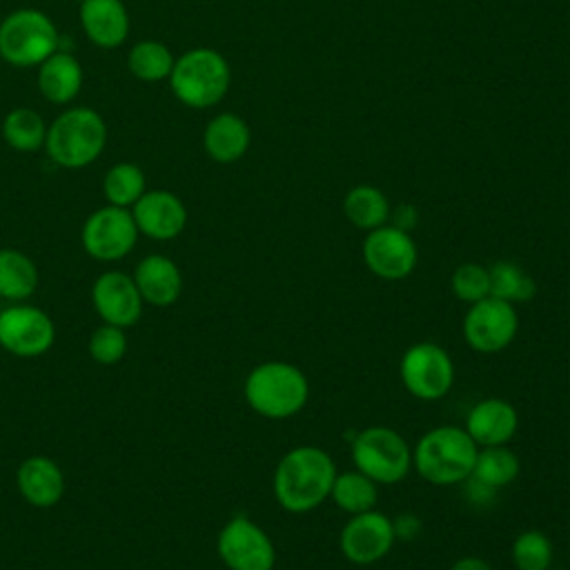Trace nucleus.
Wrapping results in <instances>:
<instances>
[{
  "mask_svg": "<svg viewBox=\"0 0 570 570\" xmlns=\"http://www.w3.org/2000/svg\"><path fill=\"white\" fill-rule=\"evenodd\" d=\"M336 465L316 445H298L283 454L274 472V497L287 512L303 514L318 508L332 492Z\"/></svg>",
  "mask_w": 570,
  "mask_h": 570,
  "instance_id": "nucleus-1",
  "label": "nucleus"
},
{
  "mask_svg": "<svg viewBox=\"0 0 570 570\" xmlns=\"http://www.w3.org/2000/svg\"><path fill=\"white\" fill-rule=\"evenodd\" d=\"M107 122L91 107H69L47 127L45 151L65 169L91 165L107 145Z\"/></svg>",
  "mask_w": 570,
  "mask_h": 570,
  "instance_id": "nucleus-2",
  "label": "nucleus"
},
{
  "mask_svg": "<svg viewBox=\"0 0 570 570\" xmlns=\"http://www.w3.org/2000/svg\"><path fill=\"white\" fill-rule=\"evenodd\" d=\"M476 443L456 425L428 430L412 450V465L434 485H454L470 479L476 461Z\"/></svg>",
  "mask_w": 570,
  "mask_h": 570,
  "instance_id": "nucleus-3",
  "label": "nucleus"
},
{
  "mask_svg": "<svg viewBox=\"0 0 570 570\" xmlns=\"http://www.w3.org/2000/svg\"><path fill=\"white\" fill-rule=\"evenodd\" d=\"M245 401L265 419H287L301 412L309 399L305 374L285 361L256 365L243 385Z\"/></svg>",
  "mask_w": 570,
  "mask_h": 570,
  "instance_id": "nucleus-4",
  "label": "nucleus"
},
{
  "mask_svg": "<svg viewBox=\"0 0 570 570\" xmlns=\"http://www.w3.org/2000/svg\"><path fill=\"white\" fill-rule=\"evenodd\" d=\"M167 80L171 94L183 105L205 109L225 98L232 82V71L223 53L209 47H196L176 58Z\"/></svg>",
  "mask_w": 570,
  "mask_h": 570,
  "instance_id": "nucleus-5",
  "label": "nucleus"
},
{
  "mask_svg": "<svg viewBox=\"0 0 570 570\" xmlns=\"http://www.w3.org/2000/svg\"><path fill=\"white\" fill-rule=\"evenodd\" d=\"M60 49L53 20L40 9H16L0 22V58L13 67H38Z\"/></svg>",
  "mask_w": 570,
  "mask_h": 570,
  "instance_id": "nucleus-6",
  "label": "nucleus"
},
{
  "mask_svg": "<svg viewBox=\"0 0 570 570\" xmlns=\"http://www.w3.org/2000/svg\"><path fill=\"white\" fill-rule=\"evenodd\" d=\"M352 461L372 481L392 485L410 472L412 450L396 430L372 425L354 436Z\"/></svg>",
  "mask_w": 570,
  "mask_h": 570,
  "instance_id": "nucleus-7",
  "label": "nucleus"
},
{
  "mask_svg": "<svg viewBox=\"0 0 570 570\" xmlns=\"http://www.w3.org/2000/svg\"><path fill=\"white\" fill-rule=\"evenodd\" d=\"M138 234L140 232L131 209L105 205L87 216L80 232V243L91 258L100 263H114L125 258L136 247Z\"/></svg>",
  "mask_w": 570,
  "mask_h": 570,
  "instance_id": "nucleus-8",
  "label": "nucleus"
},
{
  "mask_svg": "<svg viewBox=\"0 0 570 570\" xmlns=\"http://www.w3.org/2000/svg\"><path fill=\"white\" fill-rule=\"evenodd\" d=\"M399 372L405 390L421 401L445 396L454 383V363L450 354L430 341L410 345L401 356Z\"/></svg>",
  "mask_w": 570,
  "mask_h": 570,
  "instance_id": "nucleus-9",
  "label": "nucleus"
},
{
  "mask_svg": "<svg viewBox=\"0 0 570 570\" xmlns=\"http://www.w3.org/2000/svg\"><path fill=\"white\" fill-rule=\"evenodd\" d=\"M56 341V325L36 305L13 303L0 312V347L20 358H33Z\"/></svg>",
  "mask_w": 570,
  "mask_h": 570,
  "instance_id": "nucleus-10",
  "label": "nucleus"
},
{
  "mask_svg": "<svg viewBox=\"0 0 570 570\" xmlns=\"http://www.w3.org/2000/svg\"><path fill=\"white\" fill-rule=\"evenodd\" d=\"M216 550L229 570H272L276 563V548L267 532L243 514L223 525Z\"/></svg>",
  "mask_w": 570,
  "mask_h": 570,
  "instance_id": "nucleus-11",
  "label": "nucleus"
},
{
  "mask_svg": "<svg viewBox=\"0 0 570 570\" xmlns=\"http://www.w3.org/2000/svg\"><path fill=\"white\" fill-rule=\"evenodd\" d=\"M519 330L514 305L494 296H485L470 305L463 318L465 343L481 354H497L505 350Z\"/></svg>",
  "mask_w": 570,
  "mask_h": 570,
  "instance_id": "nucleus-12",
  "label": "nucleus"
},
{
  "mask_svg": "<svg viewBox=\"0 0 570 570\" xmlns=\"http://www.w3.org/2000/svg\"><path fill=\"white\" fill-rule=\"evenodd\" d=\"M363 258L372 274L383 281H401L416 267L419 252L410 232L394 225L372 229L363 243Z\"/></svg>",
  "mask_w": 570,
  "mask_h": 570,
  "instance_id": "nucleus-13",
  "label": "nucleus"
},
{
  "mask_svg": "<svg viewBox=\"0 0 570 570\" xmlns=\"http://www.w3.org/2000/svg\"><path fill=\"white\" fill-rule=\"evenodd\" d=\"M394 541L396 534L392 521L376 510H367L352 514V519L343 525L338 548L347 561L356 566H372L392 550Z\"/></svg>",
  "mask_w": 570,
  "mask_h": 570,
  "instance_id": "nucleus-14",
  "label": "nucleus"
},
{
  "mask_svg": "<svg viewBox=\"0 0 570 570\" xmlns=\"http://www.w3.org/2000/svg\"><path fill=\"white\" fill-rule=\"evenodd\" d=\"M91 303L102 323L131 327L142 316V296L134 283V276L109 269L102 272L91 287Z\"/></svg>",
  "mask_w": 570,
  "mask_h": 570,
  "instance_id": "nucleus-15",
  "label": "nucleus"
},
{
  "mask_svg": "<svg viewBox=\"0 0 570 570\" xmlns=\"http://www.w3.org/2000/svg\"><path fill=\"white\" fill-rule=\"evenodd\" d=\"M131 216L142 236L154 240H171L187 225L185 203L167 189H149L134 205Z\"/></svg>",
  "mask_w": 570,
  "mask_h": 570,
  "instance_id": "nucleus-16",
  "label": "nucleus"
},
{
  "mask_svg": "<svg viewBox=\"0 0 570 570\" xmlns=\"http://www.w3.org/2000/svg\"><path fill=\"white\" fill-rule=\"evenodd\" d=\"M80 27L100 49H116L129 36V11L122 0H82Z\"/></svg>",
  "mask_w": 570,
  "mask_h": 570,
  "instance_id": "nucleus-17",
  "label": "nucleus"
},
{
  "mask_svg": "<svg viewBox=\"0 0 570 570\" xmlns=\"http://www.w3.org/2000/svg\"><path fill=\"white\" fill-rule=\"evenodd\" d=\"M519 425L517 410L505 399H483L465 416V432L481 448L505 445Z\"/></svg>",
  "mask_w": 570,
  "mask_h": 570,
  "instance_id": "nucleus-18",
  "label": "nucleus"
},
{
  "mask_svg": "<svg viewBox=\"0 0 570 570\" xmlns=\"http://www.w3.org/2000/svg\"><path fill=\"white\" fill-rule=\"evenodd\" d=\"M18 492L33 508H53L65 494V476L58 463L45 454L24 459L16 472Z\"/></svg>",
  "mask_w": 570,
  "mask_h": 570,
  "instance_id": "nucleus-19",
  "label": "nucleus"
},
{
  "mask_svg": "<svg viewBox=\"0 0 570 570\" xmlns=\"http://www.w3.org/2000/svg\"><path fill=\"white\" fill-rule=\"evenodd\" d=\"M134 283L145 303L167 307L178 301L183 292V274L178 265L163 254L145 256L134 272Z\"/></svg>",
  "mask_w": 570,
  "mask_h": 570,
  "instance_id": "nucleus-20",
  "label": "nucleus"
},
{
  "mask_svg": "<svg viewBox=\"0 0 570 570\" xmlns=\"http://www.w3.org/2000/svg\"><path fill=\"white\" fill-rule=\"evenodd\" d=\"M38 89L53 105H69L82 89V67L69 51H53L38 65Z\"/></svg>",
  "mask_w": 570,
  "mask_h": 570,
  "instance_id": "nucleus-21",
  "label": "nucleus"
},
{
  "mask_svg": "<svg viewBox=\"0 0 570 570\" xmlns=\"http://www.w3.org/2000/svg\"><path fill=\"white\" fill-rule=\"evenodd\" d=\"M249 127L236 114L214 116L203 131V147L207 156L220 165L240 160L249 147Z\"/></svg>",
  "mask_w": 570,
  "mask_h": 570,
  "instance_id": "nucleus-22",
  "label": "nucleus"
},
{
  "mask_svg": "<svg viewBox=\"0 0 570 570\" xmlns=\"http://www.w3.org/2000/svg\"><path fill=\"white\" fill-rule=\"evenodd\" d=\"M38 287V267L20 249H0V296L20 303Z\"/></svg>",
  "mask_w": 570,
  "mask_h": 570,
  "instance_id": "nucleus-23",
  "label": "nucleus"
},
{
  "mask_svg": "<svg viewBox=\"0 0 570 570\" xmlns=\"http://www.w3.org/2000/svg\"><path fill=\"white\" fill-rule=\"evenodd\" d=\"M45 118L31 107H13L2 120V138L16 151H38L47 138Z\"/></svg>",
  "mask_w": 570,
  "mask_h": 570,
  "instance_id": "nucleus-24",
  "label": "nucleus"
},
{
  "mask_svg": "<svg viewBox=\"0 0 570 570\" xmlns=\"http://www.w3.org/2000/svg\"><path fill=\"white\" fill-rule=\"evenodd\" d=\"M343 212L358 229H376L390 218V203L385 194L372 185H356L345 194Z\"/></svg>",
  "mask_w": 570,
  "mask_h": 570,
  "instance_id": "nucleus-25",
  "label": "nucleus"
},
{
  "mask_svg": "<svg viewBox=\"0 0 570 570\" xmlns=\"http://www.w3.org/2000/svg\"><path fill=\"white\" fill-rule=\"evenodd\" d=\"M174 62V53L160 40H138L127 53V67L131 76L142 82H158L169 78Z\"/></svg>",
  "mask_w": 570,
  "mask_h": 570,
  "instance_id": "nucleus-26",
  "label": "nucleus"
},
{
  "mask_svg": "<svg viewBox=\"0 0 570 570\" xmlns=\"http://www.w3.org/2000/svg\"><path fill=\"white\" fill-rule=\"evenodd\" d=\"M330 497L343 512L361 514V512L374 510V505L379 501V490H376V481H372L370 476H365L358 470H352V472H341V474L336 472Z\"/></svg>",
  "mask_w": 570,
  "mask_h": 570,
  "instance_id": "nucleus-27",
  "label": "nucleus"
},
{
  "mask_svg": "<svg viewBox=\"0 0 570 570\" xmlns=\"http://www.w3.org/2000/svg\"><path fill=\"white\" fill-rule=\"evenodd\" d=\"M521 463L519 456L505 445H488L476 452V461L472 468V479L485 483L492 490H499L512 483L519 476Z\"/></svg>",
  "mask_w": 570,
  "mask_h": 570,
  "instance_id": "nucleus-28",
  "label": "nucleus"
},
{
  "mask_svg": "<svg viewBox=\"0 0 570 570\" xmlns=\"http://www.w3.org/2000/svg\"><path fill=\"white\" fill-rule=\"evenodd\" d=\"M490 296L508 303H525L537 294L534 278L512 261H497L490 269Z\"/></svg>",
  "mask_w": 570,
  "mask_h": 570,
  "instance_id": "nucleus-29",
  "label": "nucleus"
},
{
  "mask_svg": "<svg viewBox=\"0 0 570 570\" xmlns=\"http://www.w3.org/2000/svg\"><path fill=\"white\" fill-rule=\"evenodd\" d=\"M145 191V171L129 160L111 165L102 178V194L116 207L129 209Z\"/></svg>",
  "mask_w": 570,
  "mask_h": 570,
  "instance_id": "nucleus-30",
  "label": "nucleus"
},
{
  "mask_svg": "<svg viewBox=\"0 0 570 570\" xmlns=\"http://www.w3.org/2000/svg\"><path fill=\"white\" fill-rule=\"evenodd\" d=\"M552 543L541 530H525L512 543V561L517 570H550Z\"/></svg>",
  "mask_w": 570,
  "mask_h": 570,
  "instance_id": "nucleus-31",
  "label": "nucleus"
},
{
  "mask_svg": "<svg viewBox=\"0 0 570 570\" xmlns=\"http://www.w3.org/2000/svg\"><path fill=\"white\" fill-rule=\"evenodd\" d=\"M87 347L98 365H114L127 354V334L118 325L102 323L91 332Z\"/></svg>",
  "mask_w": 570,
  "mask_h": 570,
  "instance_id": "nucleus-32",
  "label": "nucleus"
},
{
  "mask_svg": "<svg viewBox=\"0 0 570 570\" xmlns=\"http://www.w3.org/2000/svg\"><path fill=\"white\" fill-rule=\"evenodd\" d=\"M452 292L456 298L465 303H476L490 296V272L483 265L476 263H463L452 274Z\"/></svg>",
  "mask_w": 570,
  "mask_h": 570,
  "instance_id": "nucleus-33",
  "label": "nucleus"
},
{
  "mask_svg": "<svg viewBox=\"0 0 570 570\" xmlns=\"http://www.w3.org/2000/svg\"><path fill=\"white\" fill-rule=\"evenodd\" d=\"M392 525H394L396 539H403V541L414 539L421 530V521L414 514H401L396 521H392Z\"/></svg>",
  "mask_w": 570,
  "mask_h": 570,
  "instance_id": "nucleus-34",
  "label": "nucleus"
},
{
  "mask_svg": "<svg viewBox=\"0 0 570 570\" xmlns=\"http://www.w3.org/2000/svg\"><path fill=\"white\" fill-rule=\"evenodd\" d=\"M416 223V212L412 205H401L396 212H394V227L403 229V232H410Z\"/></svg>",
  "mask_w": 570,
  "mask_h": 570,
  "instance_id": "nucleus-35",
  "label": "nucleus"
},
{
  "mask_svg": "<svg viewBox=\"0 0 570 570\" xmlns=\"http://www.w3.org/2000/svg\"><path fill=\"white\" fill-rule=\"evenodd\" d=\"M450 570H492L488 561L479 559V557H463L459 561H454V566Z\"/></svg>",
  "mask_w": 570,
  "mask_h": 570,
  "instance_id": "nucleus-36",
  "label": "nucleus"
},
{
  "mask_svg": "<svg viewBox=\"0 0 570 570\" xmlns=\"http://www.w3.org/2000/svg\"><path fill=\"white\" fill-rule=\"evenodd\" d=\"M557 570H570V568H557Z\"/></svg>",
  "mask_w": 570,
  "mask_h": 570,
  "instance_id": "nucleus-37",
  "label": "nucleus"
}]
</instances>
